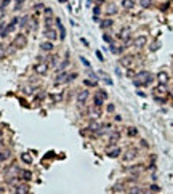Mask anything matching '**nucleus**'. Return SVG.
Returning <instances> with one entry per match:
<instances>
[{"label": "nucleus", "mask_w": 173, "mask_h": 194, "mask_svg": "<svg viewBox=\"0 0 173 194\" xmlns=\"http://www.w3.org/2000/svg\"><path fill=\"white\" fill-rule=\"evenodd\" d=\"M96 56H98V60L103 61V55H101V52H96Z\"/></svg>", "instance_id": "47"}, {"label": "nucleus", "mask_w": 173, "mask_h": 194, "mask_svg": "<svg viewBox=\"0 0 173 194\" xmlns=\"http://www.w3.org/2000/svg\"><path fill=\"white\" fill-rule=\"evenodd\" d=\"M114 109H116V108H114V104H109V106H108V111H109V112H114Z\"/></svg>", "instance_id": "46"}, {"label": "nucleus", "mask_w": 173, "mask_h": 194, "mask_svg": "<svg viewBox=\"0 0 173 194\" xmlns=\"http://www.w3.org/2000/svg\"><path fill=\"white\" fill-rule=\"evenodd\" d=\"M165 92H167V88H165L164 84H160V85L156 88V93H157V95H165Z\"/></svg>", "instance_id": "25"}, {"label": "nucleus", "mask_w": 173, "mask_h": 194, "mask_svg": "<svg viewBox=\"0 0 173 194\" xmlns=\"http://www.w3.org/2000/svg\"><path fill=\"white\" fill-rule=\"evenodd\" d=\"M59 2H61V3H66V2H67V0H59Z\"/></svg>", "instance_id": "49"}, {"label": "nucleus", "mask_w": 173, "mask_h": 194, "mask_svg": "<svg viewBox=\"0 0 173 194\" xmlns=\"http://www.w3.org/2000/svg\"><path fill=\"white\" fill-rule=\"evenodd\" d=\"M19 175H21V178H23L24 181H29V180L32 178V173H31L29 170H21V172H19Z\"/></svg>", "instance_id": "13"}, {"label": "nucleus", "mask_w": 173, "mask_h": 194, "mask_svg": "<svg viewBox=\"0 0 173 194\" xmlns=\"http://www.w3.org/2000/svg\"><path fill=\"white\" fill-rule=\"evenodd\" d=\"M117 13V7L116 5H109V13L108 15H116Z\"/></svg>", "instance_id": "32"}, {"label": "nucleus", "mask_w": 173, "mask_h": 194, "mask_svg": "<svg viewBox=\"0 0 173 194\" xmlns=\"http://www.w3.org/2000/svg\"><path fill=\"white\" fill-rule=\"evenodd\" d=\"M132 61H133L132 56H125V58H122L120 64H122V66H130V64H132Z\"/></svg>", "instance_id": "23"}, {"label": "nucleus", "mask_w": 173, "mask_h": 194, "mask_svg": "<svg viewBox=\"0 0 173 194\" xmlns=\"http://www.w3.org/2000/svg\"><path fill=\"white\" fill-rule=\"evenodd\" d=\"M93 11H95V19H96V18H98V15L101 13V10L98 8V7H95V8H93Z\"/></svg>", "instance_id": "42"}, {"label": "nucleus", "mask_w": 173, "mask_h": 194, "mask_svg": "<svg viewBox=\"0 0 173 194\" xmlns=\"http://www.w3.org/2000/svg\"><path fill=\"white\" fill-rule=\"evenodd\" d=\"M29 19H31V18H29L27 15L21 18V19H19V27H26V29H27V26H29Z\"/></svg>", "instance_id": "17"}, {"label": "nucleus", "mask_w": 173, "mask_h": 194, "mask_svg": "<svg viewBox=\"0 0 173 194\" xmlns=\"http://www.w3.org/2000/svg\"><path fill=\"white\" fill-rule=\"evenodd\" d=\"M141 189L140 188H132V189H128V194H140Z\"/></svg>", "instance_id": "34"}, {"label": "nucleus", "mask_w": 173, "mask_h": 194, "mask_svg": "<svg viewBox=\"0 0 173 194\" xmlns=\"http://www.w3.org/2000/svg\"><path fill=\"white\" fill-rule=\"evenodd\" d=\"M119 138H120V135L117 133V132H114V133L109 136V144H116V143L119 141Z\"/></svg>", "instance_id": "18"}, {"label": "nucleus", "mask_w": 173, "mask_h": 194, "mask_svg": "<svg viewBox=\"0 0 173 194\" xmlns=\"http://www.w3.org/2000/svg\"><path fill=\"white\" fill-rule=\"evenodd\" d=\"M2 148H3V141H2V140H0V149H2Z\"/></svg>", "instance_id": "48"}, {"label": "nucleus", "mask_w": 173, "mask_h": 194, "mask_svg": "<svg viewBox=\"0 0 173 194\" xmlns=\"http://www.w3.org/2000/svg\"><path fill=\"white\" fill-rule=\"evenodd\" d=\"M66 82H67V72H64V71H63L59 76H56V79H55V84L59 85V84H66Z\"/></svg>", "instance_id": "11"}, {"label": "nucleus", "mask_w": 173, "mask_h": 194, "mask_svg": "<svg viewBox=\"0 0 173 194\" xmlns=\"http://www.w3.org/2000/svg\"><path fill=\"white\" fill-rule=\"evenodd\" d=\"M56 63H58V56H53L51 60H50V66H53V68H56Z\"/></svg>", "instance_id": "33"}, {"label": "nucleus", "mask_w": 173, "mask_h": 194, "mask_svg": "<svg viewBox=\"0 0 173 194\" xmlns=\"http://www.w3.org/2000/svg\"><path fill=\"white\" fill-rule=\"evenodd\" d=\"M103 103H104V100H103V98H101L100 95L96 93V96H95V106H96V108H101V106H103Z\"/></svg>", "instance_id": "24"}, {"label": "nucleus", "mask_w": 173, "mask_h": 194, "mask_svg": "<svg viewBox=\"0 0 173 194\" xmlns=\"http://www.w3.org/2000/svg\"><path fill=\"white\" fill-rule=\"evenodd\" d=\"M146 42H148V37L146 35H140V37H136L135 40H133V45L136 47V48H143L146 45Z\"/></svg>", "instance_id": "7"}, {"label": "nucleus", "mask_w": 173, "mask_h": 194, "mask_svg": "<svg viewBox=\"0 0 173 194\" xmlns=\"http://www.w3.org/2000/svg\"><path fill=\"white\" fill-rule=\"evenodd\" d=\"M5 27H7V24H0V37L3 35V32H5Z\"/></svg>", "instance_id": "43"}, {"label": "nucleus", "mask_w": 173, "mask_h": 194, "mask_svg": "<svg viewBox=\"0 0 173 194\" xmlns=\"http://www.w3.org/2000/svg\"><path fill=\"white\" fill-rule=\"evenodd\" d=\"M21 161L24 162V164H32V157H31L27 153H23V154H21Z\"/></svg>", "instance_id": "20"}, {"label": "nucleus", "mask_w": 173, "mask_h": 194, "mask_svg": "<svg viewBox=\"0 0 173 194\" xmlns=\"http://www.w3.org/2000/svg\"><path fill=\"white\" fill-rule=\"evenodd\" d=\"M45 15H47V18H51L53 16V10L50 8V7L48 8H45Z\"/></svg>", "instance_id": "35"}, {"label": "nucleus", "mask_w": 173, "mask_h": 194, "mask_svg": "<svg viewBox=\"0 0 173 194\" xmlns=\"http://www.w3.org/2000/svg\"><path fill=\"white\" fill-rule=\"evenodd\" d=\"M135 157H136V151H135V149L128 151V153H127V156H124L125 161H132V159H135Z\"/></svg>", "instance_id": "21"}, {"label": "nucleus", "mask_w": 173, "mask_h": 194, "mask_svg": "<svg viewBox=\"0 0 173 194\" xmlns=\"http://www.w3.org/2000/svg\"><path fill=\"white\" fill-rule=\"evenodd\" d=\"M104 40L108 42V43H114L112 39H111V35H108V34H104Z\"/></svg>", "instance_id": "41"}, {"label": "nucleus", "mask_w": 173, "mask_h": 194, "mask_svg": "<svg viewBox=\"0 0 173 194\" xmlns=\"http://www.w3.org/2000/svg\"><path fill=\"white\" fill-rule=\"evenodd\" d=\"M23 3H24V0H16V10H19Z\"/></svg>", "instance_id": "44"}, {"label": "nucleus", "mask_w": 173, "mask_h": 194, "mask_svg": "<svg viewBox=\"0 0 173 194\" xmlns=\"http://www.w3.org/2000/svg\"><path fill=\"white\" fill-rule=\"evenodd\" d=\"M34 11H35L37 15H40V11H45V7L42 3H37L35 7H34Z\"/></svg>", "instance_id": "27"}, {"label": "nucleus", "mask_w": 173, "mask_h": 194, "mask_svg": "<svg viewBox=\"0 0 173 194\" xmlns=\"http://www.w3.org/2000/svg\"><path fill=\"white\" fill-rule=\"evenodd\" d=\"M75 77H77V74H75V72H74V74H67V82L75 80Z\"/></svg>", "instance_id": "38"}, {"label": "nucleus", "mask_w": 173, "mask_h": 194, "mask_svg": "<svg viewBox=\"0 0 173 194\" xmlns=\"http://www.w3.org/2000/svg\"><path fill=\"white\" fill-rule=\"evenodd\" d=\"M5 50H7V48H5V45H0V58H3L5 55H7V52H5Z\"/></svg>", "instance_id": "36"}, {"label": "nucleus", "mask_w": 173, "mask_h": 194, "mask_svg": "<svg viewBox=\"0 0 173 194\" xmlns=\"http://www.w3.org/2000/svg\"><path fill=\"white\" fill-rule=\"evenodd\" d=\"M140 5L143 8H149V7L152 5V0H140Z\"/></svg>", "instance_id": "26"}, {"label": "nucleus", "mask_w": 173, "mask_h": 194, "mask_svg": "<svg viewBox=\"0 0 173 194\" xmlns=\"http://www.w3.org/2000/svg\"><path fill=\"white\" fill-rule=\"evenodd\" d=\"M15 191H16V194H27L29 193V186L26 185H23V183H19V185H16L15 186Z\"/></svg>", "instance_id": "10"}, {"label": "nucleus", "mask_w": 173, "mask_h": 194, "mask_svg": "<svg viewBox=\"0 0 173 194\" xmlns=\"http://www.w3.org/2000/svg\"><path fill=\"white\" fill-rule=\"evenodd\" d=\"M157 80H159V84H167L168 82V74L167 72H159L157 74Z\"/></svg>", "instance_id": "12"}, {"label": "nucleus", "mask_w": 173, "mask_h": 194, "mask_svg": "<svg viewBox=\"0 0 173 194\" xmlns=\"http://www.w3.org/2000/svg\"><path fill=\"white\" fill-rule=\"evenodd\" d=\"M2 135H3V132H2V128H0V138H2Z\"/></svg>", "instance_id": "50"}, {"label": "nucleus", "mask_w": 173, "mask_h": 194, "mask_svg": "<svg viewBox=\"0 0 173 194\" xmlns=\"http://www.w3.org/2000/svg\"><path fill=\"white\" fill-rule=\"evenodd\" d=\"M172 96H173V88H172Z\"/></svg>", "instance_id": "51"}, {"label": "nucleus", "mask_w": 173, "mask_h": 194, "mask_svg": "<svg viewBox=\"0 0 173 194\" xmlns=\"http://www.w3.org/2000/svg\"><path fill=\"white\" fill-rule=\"evenodd\" d=\"M61 98H63V95H53V100H55V101H59V100H61Z\"/></svg>", "instance_id": "45"}, {"label": "nucleus", "mask_w": 173, "mask_h": 194, "mask_svg": "<svg viewBox=\"0 0 173 194\" xmlns=\"http://www.w3.org/2000/svg\"><path fill=\"white\" fill-rule=\"evenodd\" d=\"M122 7H124L125 10H132L133 7H135V2H133V0H122Z\"/></svg>", "instance_id": "15"}, {"label": "nucleus", "mask_w": 173, "mask_h": 194, "mask_svg": "<svg viewBox=\"0 0 173 194\" xmlns=\"http://www.w3.org/2000/svg\"><path fill=\"white\" fill-rule=\"evenodd\" d=\"M26 43H27V39H26L24 34H18V35L15 37V40H13V47H15V48H24Z\"/></svg>", "instance_id": "3"}, {"label": "nucleus", "mask_w": 173, "mask_h": 194, "mask_svg": "<svg viewBox=\"0 0 173 194\" xmlns=\"http://www.w3.org/2000/svg\"><path fill=\"white\" fill-rule=\"evenodd\" d=\"M85 85H87V87H95V85H96V80H90V79H85V82H83Z\"/></svg>", "instance_id": "30"}, {"label": "nucleus", "mask_w": 173, "mask_h": 194, "mask_svg": "<svg viewBox=\"0 0 173 194\" xmlns=\"http://www.w3.org/2000/svg\"><path fill=\"white\" fill-rule=\"evenodd\" d=\"M8 157H10V154H8V153H5V151H0V162L7 161Z\"/></svg>", "instance_id": "28"}, {"label": "nucleus", "mask_w": 173, "mask_h": 194, "mask_svg": "<svg viewBox=\"0 0 173 194\" xmlns=\"http://www.w3.org/2000/svg\"><path fill=\"white\" fill-rule=\"evenodd\" d=\"M80 61H82V63H83V66H85V68H87V69H90V68H92V66H90V63H88V61H87V60H85L83 56H80Z\"/></svg>", "instance_id": "37"}, {"label": "nucleus", "mask_w": 173, "mask_h": 194, "mask_svg": "<svg viewBox=\"0 0 173 194\" xmlns=\"http://www.w3.org/2000/svg\"><path fill=\"white\" fill-rule=\"evenodd\" d=\"M48 69H50V64H48V63H45V61L34 64V72L39 74V76H45V74H48Z\"/></svg>", "instance_id": "2"}, {"label": "nucleus", "mask_w": 173, "mask_h": 194, "mask_svg": "<svg viewBox=\"0 0 173 194\" xmlns=\"http://www.w3.org/2000/svg\"><path fill=\"white\" fill-rule=\"evenodd\" d=\"M11 3V0H2V3H0V11H5V10L10 7Z\"/></svg>", "instance_id": "22"}, {"label": "nucleus", "mask_w": 173, "mask_h": 194, "mask_svg": "<svg viewBox=\"0 0 173 194\" xmlns=\"http://www.w3.org/2000/svg\"><path fill=\"white\" fill-rule=\"evenodd\" d=\"M55 24H56V27H58V34H59V39H61V40H64V39H66V27L63 26V23H61L59 18H55Z\"/></svg>", "instance_id": "4"}, {"label": "nucleus", "mask_w": 173, "mask_h": 194, "mask_svg": "<svg viewBox=\"0 0 173 194\" xmlns=\"http://www.w3.org/2000/svg\"><path fill=\"white\" fill-rule=\"evenodd\" d=\"M88 96H90V92H88V90H80V92L77 93V101H79V104H83V103H87Z\"/></svg>", "instance_id": "5"}, {"label": "nucleus", "mask_w": 173, "mask_h": 194, "mask_svg": "<svg viewBox=\"0 0 173 194\" xmlns=\"http://www.w3.org/2000/svg\"><path fill=\"white\" fill-rule=\"evenodd\" d=\"M138 133V130L136 128H133V127H130L128 128V135H132V136H135V135Z\"/></svg>", "instance_id": "39"}, {"label": "nucleus", "mask_w": 173, "mask_h": 194, "mask_svg": "<svg viewBox=\"0 0 173 194\" xmlns=\"http://www.w3.org/2000/svg\"><path fill=\"white\" fill-rule=\"evenodd\" d=\"M92 116H93V117H98V116H101V109L95 106V109H92Z\"/></svg>", "instance_id": "31"}, {"label": "nucleus", "mask_w": 173, "mask_h": 194, "mask_svg": "<svg viewBox=\"0 0 173 194\" xmlns=\"http://www.w3.org/2000/svg\"><path fill=\"white\" fill-rule=\"evenodd\" d=\"M58 35H59V34H58L53 27H50V29H47V31H45V37H47V40H50V42L58 40Z\"/></svg>", "instance_id": "6"}, {"label": "nucleus", "mask_w": 173, "mask_h": 194, "mask_svg": "<svg viewBox=\"0 0 173 194\" xmlns=\"http://www.w3.org/2000/svg\"><path fill=\"white\" fill-rule=\"evenodd\" d=\"M53 48H55V45H53V42H50V40L42 42V43H40V50H42V52L50 53V52H53Z\"/></svg>", "instance_id": "9"}, {"label": "nucleus", "mask_w": 173, "mask_h": 194, "mask_svg": "<svg viewBox=\"0 0 173 194\" xmlns=\"http://www.w3.org/2000/svg\"><path fill=\"white\" fill-rule=\"evenodd\" d=\"M130 34H132V29L130 27H122L120 29V32H119V37H120L122 40H128V39H132V37H130Z\"/></svg>", "instance_id": "8"}, {"label": "nucleus", "mask_w": 173, "mask_h": 194, "mask_svg": "<svg viewBox=\"0 0 173 194\" xmlns=\"http://www.w3.org/2000/svg\"><path fill=\"white\" fill-rule=\"evenodd\" d=\"M138 79H135V85L136 87H141V85H149L151 82L154 80V77L151 72H148V71H143V72H138L136 74Z\"/></svg>", "instance_id": "1"}, {"label": "nucleus", "mask_w": 173, "mask_h": 194, "mask_svg": "<svg viewBox=\"0 0 173 194\" xmlns=\"http://www.w3.org/2000/svg\"><path fill=\"white\" fill-rule=\"evenodd\" d=\"M98 95H100V96L103 98V100H106V98H108V93H106L104 90H100V92H98Z\"/></svg>", "instance_id": "40"}, {"label": "nucleus", "mask_w": 173, "mask_h": 194, "mask_svg": "<svg viewBox=\"0 0 173 194\" xmlns=\"http://www.w3.org/2000/svg\"><path fill=\"white\" fill-rule=\"evenodd\" d=\"M67 66H69V61H67V58H66V60L63 61V63H61L59 66H58V69H61V71H64V69L67 68Z\"/></svg>", "instance_id": "29"}, {"label": "nucleus", "mask_w": 173, "mask_h": 194, "mask_svg": "<svg viewBox=\"0 0 173 194\" xmlns=\"http://www.w3.org/2000/svg\"><path fill=\"white\" fill-rule=\"evenodd\" d=\"M120 153H122L120 148H112V149L108 151V154L111 156V157H119V156H120Z\"/></svg>", "instance_id": "14"}, {"label": "nucleus", "mask_w": 173, "mask_h": 194, "mask_svg": "<svg viewBox=\"0 0 173 194\" xmlns=\"http://www.w3.org/2000/svg\"><path fill=\"white\" fill-rule=\"evenodd\" d=\"M100 24H101V27H103V29H108V27H111V26L114 24V21L108 18V19H103V21L100 23Z\"/></svg>", "instance_id": "19"}, {"label": "nucleus", "mask_w": 173, "mask_h": 194, "mask_svg": "<svg viewBox=\"0 0 173 194\" xmlns=\"http://www.w3.org/2000/svg\"><path fill=\"white\" fill-rule=\"evenodd\" d=\"M111 52H112L114 55H120V53L124 52V47H117L116 43H111Z\"/></svg>", "instance_id": "16"}]
</instances>
